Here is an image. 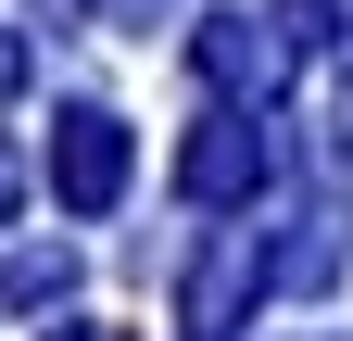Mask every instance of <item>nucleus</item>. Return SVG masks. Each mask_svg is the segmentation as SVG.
I'll list each match as a JSON object with an SVG mask.
<instances>
[{"instance_id":"f257e3e1","label":"nucleus","mask_w":353,"mask_h":341,"mask_svg":"<svg viewBox=\"0 0 353 341\" xmlns=\"http://www.w3.org/2000/svg\"><path fill=\"white\" fill-rule=\"evenodd\" d=\"M63 190H76V202L114 190V139H101V126H76V139H63Z\"/></svg>"}]
</instances>
